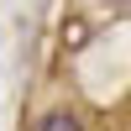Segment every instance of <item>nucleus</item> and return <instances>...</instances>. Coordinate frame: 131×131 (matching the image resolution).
Wrapping results in <instances>:
<instances>
[{"label": "nucleus", "instance_id": "2", "mask_svg": "<svg viewBox=\"0 0 131 131\" xmlns=\"http://www.w3.org/2000/svg\"><path fill=\"white\" fill-rule=\"evenodd\" d=\"M110 5H126V0H110Z\"/></svg>", "mask_w": 131, "mask_h": 131}, {"label": "nucleus", "instance_id": "1", "mask_svg": "<svg viewBox=\"0 0 131 131\" xmlns=\"http://www.w3.org/2000/svg\"><path fill=\"white\" fill-rule=\"evenodd\" d=\"M79 121H73V115H63V110H52V115H42L37 121V131H73Z\"/></svg>", "mask_w": 131, "mask_h": 131}]
</instances>
